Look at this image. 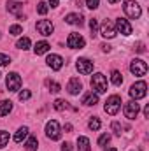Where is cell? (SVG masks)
<instances>
[{"label":"cell","instance_id":"cell-24","mask_svg":"<svg viewBox=\"0 0 149 151\" xmlns=\"http://www.w3.org/2000/svg\"><path fill=\"white\" fill-rule=\"evenodd\" d=\"M30 39L28 37H21V39H18V42H16V47L18 49H23V51H27V49H30Z\"/></svg>","mask_w":149,"mask_h":151},{"label":"cell","instance_id":"cell-10","mask_svg":"<svg viewBox=\"0 0 149 151\" xmlns=\"http://www.w3.org/2000/svg\"><path fill=\"white\" fill-rule=\"evenodd\" d=\"M84 39H82V35L81 34H70L69 35V39H67V46L70 47V49H82L84 47Z\"/></svg>","mask_w":149,"mask_h":151},{"label":"cell","instance_id":"cell-13","mask_svg":"<svg viewBox=\"0 0 149 151\" xmlns=\"http://www.w3.org/2000/svg\"><path fill=\"white\" fill-rule=\"evenodd\" d=\"M46 63H47V67H51L53 70H60V69L63 67V58H62L60 55H49V56L46 58Z\"/></svg>","mask_w":149,"mask_h":151},{"label":"cell","instance_id":"cell-41","mask_svg":"<svg viewBox=\"0 0 149 151\" xmlns=\"http://www.w3.org/2000/svg\"><path fill=\"white\" fill-rule=\"evenodd\" d=\"M63 130H65V132H72V125H70V123H67V125L63 127Z\"/></svg>","mask_w":149,"mask_h":151},{"label":"cell","instance_id":"cell-14","mask_svg":"<svg viewBox=\"0 0 149 151\" xmlns=\"http://www.w3.org/2000/svg\"><path fill=\"white\" fill-rule=\"evenodd\" d=\"M116 28H117V32L123 34V35H130V34H132V25H130L128 19H125V18H117V19H116Z\"/></svg>","mask_w":149,"mask_h":151},{"label":"cell","instance_id":"cell-22","mask_svg":"<svg viewBox=\"0 0 149 151\" xmlns=\"http://www.w3.org/2000/svg\"><path fill=\"white\" fill-rule=\"evenodd\" d=\"M27 135H28V127H21L14 134V142H23V139H27Z\"/></svg>","mask_w":149,"mask_h":151},{"label":"cell","instance_id":"cell-42","mask_svg":"<svg viewBox=\"0 0 149 151\" xmlns=\"http://www.w3.org/2000/svg\"><path fill=\"white\" fill-rule=\"evenodd\" d=\"M49 5L51 7H58V0H49Z\"/></svg>","mask_w":149,"mask_h":151},{"label":"cell","instance_id":"cell-29","mask_svg":"<svg viewBox=\"0 0 149 151\" xmlns=\"http://www.w3.org/2000/svg\"><path fill=\"white\" fill-rule=\"evenodd\" d=\"M7 142H9V132L0 130V150H2V148H5V146H7Z\"/></svg>","mask_w":149,"mask_h":151},{"label":"cell","instance_id":"cell-44","mask_svg":"<svg viewBox=\"0 0 149 151\" xmlns=\"http://www.w3.org/2000/svg\"><path fill=\"white\" fill-rule=\"evenodd\" d=\"M107 2H109V4H117L119 0H107Z\"/></svg>","mask_w":149,"mask_h":151},{"label":"cell","instance_id":"cell-1","mask_svg":"<svg viewBox=\"0 0 149 151\" xmlns=\"http://www.w3.org/2000/svg\"><path fill=\"white\" fill-rule=\"evenodd\" d=\"M123 11H125V14H126L128 18H132V19H139L140 14H142V9H140V5H139L135 0H126L125 5H123Z\"/></svg>","mask_w":149,"mask_h":151},{"label":"cell","instance_id":"cell-32","mask_svg":"<svg viewBox=\"0 0 149 151\" xmlns=\"http://www.w3.org/2000/svg\"><path fill=\"white\" fill-rule=\"evenodd\" d=\"M111 128H112V132L116 134V135H119L121 137V130H123V127H121V123H117V121H112V125H111Z\"/></svg>","mask_w":149,"mask_h":151},{"label":"cell","instance_id":"cell-8","mask_svg":"<svg viewBox=\"0 0 149 151\" xmlns=\"http://www.w3.org/2000/svg\"><path fill=\"white\" fill-rule=\"evenodd\" d=\"M139 111H140V104H137V100L126 102V104H125V109H123V113H125V116H126L128 119H135L137 114H139Z\"/></svg>","mask_w":149,"mask_h":151},{"label":"cell","instance_id":"cell-18","mask_svg":"<svg viewBox=\"0 0 149 151\" xmlns=\"http://www.w3.org/2000/svg\"><path fill=\"white\" fill-rule=\"evenodd\" d=\"M82 104H84V106H95V104H98V95H95L93 91L86 93V95L82 97Z\"/></svg>","mask_w":149,"mask_h":151},{"label":"cell","instance_id":"cell-12","mask_svg":"<svg viewBox=\"0 0 149 151\" xmlns=\"http://www.w3.org/2000/svg\"><path fill=\"white\" fill-rule=\"evenodd\" d=\"M75 67H77V70L81 74H91L93 72V62H90L88 58H79Z\"/></svg>","mask_w":149,"mask_h":151},{"label":"cell","instance_id":"cell-7","mask_svg":"<svg viewBox=\"0 0 149 151\" xmlns=\"http://www.w3.org/2000/svg\"><path fill=\"white\" fill-rule=\"evenodd\" d=\"M5 86L9 91H18L21 88V77L18 72H9L5 77Z\"/></svg>","mask_w":149,"mask_h":151},{"label":"cell","instance_id":"cell-20","mask_svg":"<svg viewBox=\"0 0 149 151\" xmlns=\"http://www.w3.org/2000/svg\"><path fill=\"white\" fill-rule=\"evenodd\" d=\"M11 111H12V102L11 100H0V118L7 116Z\"/></svg>","mask_w":149,"mask_h":151},{"label":"cell","instance_id":"cell-23","mask_svg":"<svg viewBox=\"0 0 149 151\" xmlns=\"http://www.w3.org/2000/svg\"><path fill=\"white\" fill-rule=\"evenodd\" d=\"M37 146H39V141L35 135H30L28 137V141H27V144H25V148L28 151H37Z\"/></svg>","mask_w":149,"mask_h":151},{"label":"cell","instance_id":"cell-35","mask_svg":"<svg viewBox=\"0 0 149 151\" xmlns=\"http://www.w3.org/2000/svg\"><path fill=\"white\" fill-rule=\"evenodd\" d=\"M32 97V93H30V90H23V91H19V100L23 102V100H28Z\"/></svg>","mask_w":149,"mask_h":151},{"label":"cell","instance_id":"cell-31","mask_svg":"<svg viewBox=\"0 0 149 151\" xmlns=\"http://www.w3.org/2000/svg\"><path fill=\"white\" fill-rule=\"evenodd\" d=\"M90 30H91V37H95L97 35V30H98V21L95 18L90 19Z\"/></svg>","mask_w":149,"mask_h":151},{"label":"cell","instance_id":"cell-36","mask_svg":"<svg viewBox=\"0 0 149 151\" xmlns=\"http://www.w3.org/2000/svg\"><path fill=\"white\" fill-rule=\"evenodd\" d=\"M9 63H11V58H9L7 55L0 53V65H2V67H5V65H9Z\"/></svg>","mask_w":149,"mask_h":151},{"label":"cell","instance_id":"cell-16","mask_svg":"<svg viewBox=\"0 0 149 151\" xmlns=\"http://www.w3.org/2000/svg\"><path fill=\"white\" fill-rule=\"evenodd\" d=\"M21 11H23V4L21 2H18V0H7V12L18 16Z\"/></svg>","mask_w":149,"mask_h":151},{"label":"cell","instance_id":"cell-37","mask_svg":"<svg viewBox=\"0 0 149 151\" xmlns=\"http://www.w3.org/2000/svg\"><path fill=\"white\" fill-rule=\"evenodd\" d=\"M100 4V0H86V7L88 9H97Z\"/></svg>","mask_w":149,"mask_h":151},{"label":"cell","instance_id":"cell-33","mask_svg":"<svg viewBox=\"0 0 149 151\" xmlns=\"http://www.w3.org/2000/svg\"><path fill=\"white\" fill-rule=\"evenodd\" d=\"M47 9H49V7H47V4H46V2H39V4H37V12L40 14V16H44V14L47 12Z\"/></svg>","mask_w":149,"mask_h":151},{"label":"cell","instance_id":"cell-5","mask_svg":"<svg viewBox=\"0 0 149 151\" xmlns=\"http://www.w3.org/2000/svg\"><path fill=\"white\" fill-rule=\"evenodd\" d=\"M130 97L133 99V100H139V99H144L146 97V93H148V84L144 83V81H139V83H135V84H132V88H130Z\"/></svg>","mask_w":149,"mask_h":151},{"label":"cell","instance_id":"cell-25","mask_svg":"<svg viewBox=\"0 0 149 151\" xmlns=\"http://www.w3.org/2000/svg\"><path fill=\"white\" fill-rule=\"evenodd\" d=\"M111 81H112V84H114V86H121V84H123V77H121V72H119V70H112Z\"/></svg>","mask_w":149,"mask_h":151},{"label":"cell","instance_id":"cell-34","mask_svg":"<svg viewBox=\"0 0 149 151\" xmlns=\"http://www.w3.org/2000/svg\"><path fill=\"white\" fill-rule=\"evenodd\" d=\"M109 141H111V134H102L98 137V146H105Z\"/></svg>","mask_w":149,"mask_h":151},{"label":"cell","instance_id":"cell-17","mask_svg":"<svg viewBox=\"0 0 149 151\" xmlns=\"http://www.w3.org/2000/svg\"><path fill=\"white\" fill-rule=\"evenodd\" d=\"M84 18H82V14H75V12H70V14H67L65 16V23H69V25H82L84 21H82Z\"/></svg>","mask_w":149,"mask_h":151},{"label":"cell","instance_id":"cell-15","mask_svg":"<svg viewBox=\"0 0 149 151\" xmlns=\"http://www.w3.org/2000/svg\"><path fill=\"white\" fill-rule=\"evenodd\" d=\"M81 90H82V84H81L79 77H72V79L69 81V84H67V91H69L70 95H79Z\"/></svg>","mask_w":149,"mask_h":151},{"label":"cell","instance_id":"cell-43","mask_svg":"<svg viewBox=\"0 0 149 151\" xmlns=\"http://www.w3.org/2000/svg\"><path fill=\"white\" fill-rule=\"evenodd\" d=\"M144 118H149V106L144 107Z\"/></svg>","mask_w":149,"mask_h":151},{"label":"cell","instance_id":"cell-27","mask_svg":"<svg viewBox=\"0 0 149 151\" xmlns=\"http://www.w3.org/2000/svg\"><path fill=\"white\" fill-rule=\"evenodd\" d=\"M53 107H54L56 111H65V109L69 107V102H67V100H62V99H58V100H54Z\"/></svg>","mask_w":149,"mask_h":151},{"label":"cell","instance_id":"cell-11","mask_svg":"<svg viewBox=\"0 0 149 151\" xmlns=\"http://www.w3.org/2000/svg\"><path fill=\"white\" fill-rule=\"evenodd\" d=\"M116 34H117V32H116V27H114V23H112V21L107 19V21H104V23H102V27H100V35H102V37L114 39V37H116Z\"/></svg>","mask_w":149,"mask_h":151},{"label":"cell","instance_id":"cell-4","mask_svg":"<svg viewBox=\"0 0 149 151\" xmlns=\"http://www.w3.org/2000/svg\"><path fill=\"white\" fill-rule=\"evenodd\" d=\"M104 109H105V113L109 114V116L117 114V111L121 109V97H119V95H111V97L107 99Z\"/></svg>","mask_w":149,"mask_h":151},{"label":"cell","instance_id":"cell-30","mask_svg":"<svg viewBox=\"0 0 149 151\" xmlns=\"http://www.w3.org/2000/svg\"><path fill=\"white\" fill-rule=\"evenodd\" d=\"M9 34L11 35H21L23 34V27L21 25H11L9 27Z\"/></svg>","mask_w":149,"mask_h":151},{"label":"cell","instance_id":"cell-6","mask_svg":"<svg viewBox=\"0 0 149 151\" xmlns=\"http://www.w3.org/2000/svg\"><path fill=\"white\" fill-rule=\"evenodd\" d=\"M130 72L133 76H137V77L146 76V72H148V63H146L144 60H140V58H135V60H132V63H130Z\"/></svg>","mask_w":149,"mask_h":151},{"label":"cell","instance_id":"cell-38","mask_svg":"<svg viewBox=\"0 0 149 151\" xmlns=\"http://www.w3.org/2000/svg\"><path fill=\"white\" fill-rule=\"evenodd\" d=\"M135 51H137V53H146V46H144V42H137V44H135Z\"/></svg>","mask_w":149,"mask_h":151},{"label":"cell","instance_id":"cell-45","mask_svg":"<svg viewBox=\"0 0 149 151\" xmlns=\"http://www.w3.org/2000/svg\"><path fill=\"white\" fill-rule=\"evenodd\" d=\"M105 151H117L116 148H109V150H105Z\"/></svg>","mask_w":149,"mask_h":151},{"label":"cell","instance_id":"cell-28","mask_svg":"<svg viewBox=\"0 0 149 151\" xmlns=\"http://www.w3.org/2000/svg\"><path fill=\"white\" fill-rule=\"evenodd\" d=\"M88 127L93 130V132H97V130H100V127H102V123H100V119L97 118V116H93L91 119H90V123H88Z\"/></svg>","mask_w":149,"mask_h":151},{"label":"cell","instance_id":"cell-26","mask_svg":"<svg viewBox=\"0 0 149 151\" xmlns=\"http://www.w3.org/2000/svg\"><path fill=\"white\" fill-rule=\"evenodd\" d=\"M46 86L49 88V91H51V93H58V91L62 90V86H60L58 83H54V81H51V79H46Z\"/></svg>","mask_w":149,"mask_h":151},{"label":"cell","instance_id":"cell-21","mask_svg":"<svg viewBox=\"0 0 149 151\" xmlns=\"http://www.w3.org/2000/svg\"><path fill=\"white\" fill-rule=\"evenodd\" d=\"M49 42H46V40H40L35 44V47H34V51H35V55H44V53H47L49 51Z\"/></svg>","mask_w":149,"mask_h":151},{"label":"cell","instance_id":"cell-2","mask_svg":"<svg viewBox=\"0 0 149 151\" xmlns=\"http://www.w3.org/2000/svg\"><path fill=\"white\" fill-rule=\"evenodd\" d=\"M46 135L51 141H58L62 137V127H60V123L56 119H49L46 123Z\"/></svg>","mask_w":149,"mask_h":151},{"label":"cell","instance_id":"cell-19","mask_svg":"<svg viewBox=\"0 0 149 151\" xmlns=\"http://www.w3.org/2000/svg\"><path fill=\"white\" fill-rule=\"evenodd\" d=\"M77 151H91V146H90V139L88 137H79L77 139Z\"/></svg>","mask_w":149,"mask_h":151},{"label":"cell","instance_id":"cell-40","mask_svg":"<svg viewBox=\"0 0 149 151\" xmlns=\"http://www.w3.org/2000/svg\"><path fill=\"white\" fill-rule=\"evenodd\" d=\"M100 47H102V51H105V53H109V51H111V46H109V44H102Z\"/></svg>","mask_w":149,"mask_h":151},{"label":"cell","instance_id":"cell-39","mask_svg":"<svg viewBox=\"0 0 149 151\" xmlns=\"http://www.w3.org/2000/svg\"><path fill=\"white\" fill-rule=\"evenodd\" d=\"M62 151H72V144L70 142H63L62 144Z\"/></svg>","mask_w":149,"mask_h":151},{"label":"cell","instance_id":"cell-9","mask_svg":"<svg viewBox=\"0 0 149 151\" xmlns=\"http://www.w3.org/2000/svg\"><path fill=\"white\" fill-rule=\"evenodd\" d=\"M35 28H37V32L40 34V35L49 37V35L53 34V30H54V25H53L49 19H40V21H37Z\"/></svg>","mask_w":149,"mask_h":151},{"label":"cell","instance_id":"cell-3","mask_svg":"<svg viewBox=\"0 0 149 151\" xmlns=\"http://www.w3.org/2000/svg\"><path fill=\"white\" fill-rule=\"evenodd\" d=\"M91 88L97 93H105L107 91V79H105V76L100 74V72L93 74V77H91Z\"/></svg>","mask_w":149,"mask_h":151}]
</instances>
